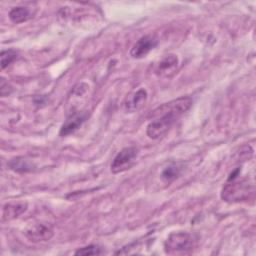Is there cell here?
I'll return each instance as SVG.
<instances>
[{"instance_id": "1", "label": "cell", "mask_w": 256, "mask_h": 256, "mask_svg": "<svg viewBox=\"0 0 256 256\" xmlns=\"http://www.w3.org/2000/svg\"><path fill=\"white\" fill-rule=\"evenodd\" d=\"M196 237L189 232H173L164 242V250L170 255L189 254L196 246Z\"/></svg>"}, {"instance_id": "2", "label": "cell", "mask_w": 256, "mask_h": 256, "mask_svg": "<svg viewBox=\"0 0 256 256\" xmlns=\"http://www.w3.org/2000/svg\"><path fill=\"white\" fill-rule=\"evenodd\" d=\"M254 192V186L248 179L227 180L221 191V198L226 202H239L249 198Z\"/></svg>"}, {"instance_id": "3", "label": "cell", "mask_w": 256, "mask_h": 256, "mask_svg": "<svg viewBox=\"0 0 256 256\" xmlns=\"http://www.w3.org/2000/svg\"><path fill=\"white\" fill-rule=\"evenodd\" d=\"M191 105L192 99L190 97H180L167 103H164L158 108H156L154 111H152V116L157 117L160 115L168 114L178 118L180 115L184 114L187 110H189Z\"/></svg>"}, {"instance_id": "4", "label": "cell", "mask_w": 256, "mask_h": 256, "mask_svg": "<svg viewBox=\"0 0 256 256\" xmlns=\"http://www.w3.org/2000/svg\"><path fill=\"white\" fill-rule=\"evenodd\" d=\"M138 155V149L134 146L125 147L121 149L114 157L111 163V171L114 174L121 173L129 169Z\"/></svg>"}, {"instance_id": "5", "label": "cell", "mask_w": 256, "mask_h": 256, "mask_svg": "<svg viewBox=\"0 0 256 256\" xmlns=\"http://www.w3.org/2000/svg\"><path fill=\"white\" fill-rule=\"evenodd\" d=\"M176 119L177 117L168 114L154 117V119L147 125L146 128L148 137L151 139H158L159 137L163 136L170 129Z\"/></svg>"}, {"instance_id": "6", "label": "cell", "mask_w": 256, "mask_h": 256, "mask_svg": "<svg viewBox=\"0 0 256 256\" xmlns=\"http://www.w3.org/2000/svg\"><path fill=\"white\" fill-rule=\"evenodd\" d=\"M24 234L29 241L37 243L50 240L54 235V229L50 224L39 222L29 225L25 229Z\"/></svg>"}, {"instance_id": "7", "label": "cell", "mask_w": 256, "mask_h": 256, "mask_svg": "<svg viewBox=\"0 0 256 256\" xmlns=\"http://www.w3.org/2000/svg\"><path fill=\"white\" fill-rule=\"evenodd\" d=\"M158 44V38L155 35L148 34L137 40L130 50V56L134 59L145 57Z\"/></svg>"}, {"instance_id": "8", "label": "cell", "mask_w": 256, "mask_h": 256, "mask_svg": "<svg viewBox=\"0 0 256 256\" xmlns=\"http://www.w3.org/2000/svg\"><path fill=\"white\" fill-rule=\"evenodd\" d=\"M147 96V91L143 88L128 94L122 103L124 111L127 113H134L138 111L145 104Z\"/></svg>"}, {"instance_id": "9", "label": "cell", "mask_w": 256, "mask_h": 256, "mask_svg": "<svg viewBox=\"0 0 256 256\" xmlns=\"http://www.w3.org/2000/svg\"><path fill=\"white\" fill-rule=\"evenodd\" d=\"M178 57L174 54L165 55L155 66V73L160 77H170L178 67Z\"/></svg>"}, {"instance_id": "10", "label": "cell", "mask_w": 256, "mask_h": 256, "mask_svg": "<svg viewBox=\"0 0 256 256\" xmlns=\"http://www.w3.org/2000/svg\"><path fill=\"white\" fill-rule=\"evenodd\" d=\"M87 118V113L83 111H76L71 113L63 125L60 128V136H67L73 132H75L86 120Z\"/></svg>"}, {"instance_id": "11", "label": "cell", "mask_w": 256, "mask_h": 256, "mask_svg": "<svg viewBox=\"0 0 256 256\" xmlns=\"http://www.w3.org/2000/svg\"><path fill=\"white\" fill-rule=\"evenodd\" d=\"M27 204L23 202L6 203L2 209V219L5 221L13 220L19 217L27 210Z\"/></svg>"}, {"instance_id": "12", "label": "cell", "mask_w": 256, "mask_h": 256, "mask_svg": "<svg viewBox=\"0 0 256 256\" xmlns=\"http://www.w3.org/2000/svg\"><path fill=\"white\" fill-rule=\"evenodd\" d=\"M31 17H32L31 11L27 7H24V6L14 7L9 12V19L15 24L23 23V22L29 20Z\"/></svg>"}, {"instance_id": "13", "label": "cell", "mask_w": 256, "mask_h": 256, "mask_svg": "<svg viewBox=\"0 0 256 256\" xmlns=\"http://www.w3.org/2000/svg\"><path fill=\"white\" fill-rule=\"evenodd\" d=\"M7 166L11 170H13L15 172H19V173L32 171V164L24 157H15V158L11 159L7 163Z\"/></svg>"}, {"instance_id": "14", "label": "cell", "mask_w": 256, "mask_h": 256, "mask_svg": "<svg viewBox=\"0 0 256 256\" xmlns=\"http://www.w3.org/2000/svg\"><path fill=\"white\" fill-rule=\"evenodd\" d=\"M182 165L179 163H174L167 166L161 173V179L166 183H171L176 178L179 177L182 171Z\"/></svg>"}, {"instance_id": "15", "label": "cell", "mask_w": 256, "mask_h": 256, "mask_svg": "<svg viewBox=\"0 0 256 256\" xmlns=\"http://www.w3.org/2000/svg\"><path fill=\"white\" fill-rule=\"evenodd\" d=\"M17 59V53L12 50H3L0 54V64H1V69H5L8 65H10L14 60Z\"/></svg>"}, {"instance_id": "16", "label": "cell", "mask_w": 256, "mask_h": 256, "mask_svg": "<svg viewBox=\"0 0 256 256\" xmlns=\"http://www.w3.org/2000/svg\"><path fill=\"white\" fill-rule=\"evenodd\" d=\"M101 253H102V251H101V248L99 246H97V245H89V246H85V247L79 248L75 252V255L87 256V255H99Z\"/></svg>"}, {"instance_id": "17", "label": "cell", "mask_w": 256, "mask_h": 256, "mask_svg": "<svg viewBox=\"0 0 256 256\" xmlns=\"http://www.w3.org/2000/svg\"><path fill=\"white\" fill-rule=\"evenodd\" d=\"M12 91V87L11 85L8 83V81H6V79H4L3 77L1 78L0 81V94L2 97L8 96Z\"/></svg>"}]
</instances>
